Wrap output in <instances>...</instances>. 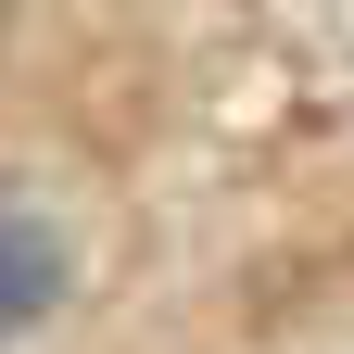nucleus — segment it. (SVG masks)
<instances>
[{
    "label": "nucleus",
    "mask_w": 354,
    "mask_h": 354,
    "mask_svg": "<svg viewBox=\"0 0 354 354\" xmlns=\"http://www.w3.org/2000/svg\"><path fill=\"white\" fill-rule=\"evenodd\" d=\"M51 304H64V241L0 203V329H38Z\"/></svg>",
    "instance_id": "1"
}]
</instances>
